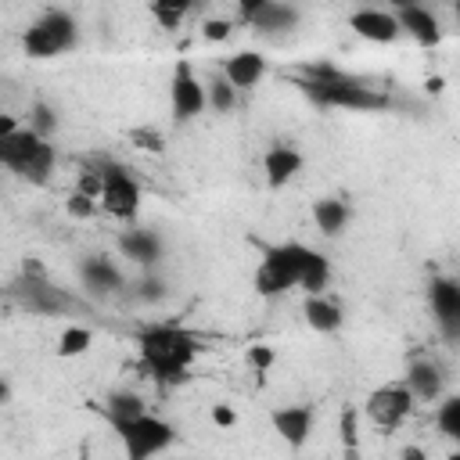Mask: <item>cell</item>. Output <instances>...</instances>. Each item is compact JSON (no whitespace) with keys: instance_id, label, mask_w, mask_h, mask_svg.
Segmentation results:
<instances>
[{"instance_id":"d4e9b609","label":"cell","mask_w":460,"mask_h":460,"mask_svg":"<svg viewBox=\"0 0 460 460\" xmlns=\"http://www.w3.org/2000/svg\"><path fill=\"white\" fill-rule=\"evenodd\" d=\"M90 345H93V331L83 323H68V327H61L54 352H58V359H75V356H86Z\"/></svg>"},{"instance_id":"8992f818","label":"cell","mask_w":460,"mask_h":460,"mask_svg":"<svg viewBox=\"0 0 460 460\" xmlns=\"http://www.w3.org/2000/svg\"><path fill=\"white\" fill-rule=\"evenodd\" d=\"M111 428L119 431L122 449H126L129 460H151V456L165 453L172 446V438H176L172 424L165 417L151 413V410H144V413H137L129 420H115Z\"/></svg>"},{"instance_id":"8fae6325","label":"cell","mask_w":460,"mask_h":460,"mask_svg":"<svg viewBox=\"0 0 460 460\" xmlns=\"http://www.w3.org/2000/svg\"><path fill=\"white\" fill-rule=\"evenodd\" d=\"M428 298H431V313H435L442 334L449 341H456V334H460V284L453 277H431Z\"/></svg>"},{"instance_id":"603a6c76","label":"cell","mask_w":460,"mask_h":460,"mask_svg":"<svg viewBox=\"0 0 460 460\" xmlns=\"http://www.w3.org/2000/svg\"><path fill=\"white\" fill-rule=\"evenodd\" d=\"M327 284H331V259H327L323 252L309 248L305 259H302V266H298V284H295V288H302L305 295H316V291H323Z\"/></svg>"},{"instance_id":"9c48e42d","label":"cell","mask_w":460,"mask_h":460,"mask_svg":"<svg viewBox=\"0 0 460 460\" xmlns=\"http://www.w3.org/2000/svg\"><path fill=\"white\" fill-rule=\"evenodd\" d=\"M169 108H172V119L176 122H190V119H198L208 108L205 83H201V75L194 72L190 61H176V68H172V79H169Z\"/></svg>"},{"instance_id":"b9f144b4","label":"cell","mask_w":460,"mask_h":460,"mask_svg":"<svg viewBox=\"0 0 460 460\" xmlns=\"http://www.w3.org/2000/svg\"><path fill=\"white\" fill-rule=\"evenodd\" d=\"M385 4H388V7H395V11H399V7H410V4H420V0H385Z\"/></svg>"},{"instance_id":"ffe728a7","label":"cell","mask_w":460,"mask_h":460,"mask_svg":"<svg viewBox=\"0 0 460 460\" xmlns=\"http://www.w3.org/2000/svg\"><path fill=\"white\" fill-rule=\"evenodd\" d=\"M302 316H305V323H309L313 331H320V334H334V331L345 323V313H341V305H338L334 298H327L323 291H316V295H305Z\"/></svg>"},{"instance_id":"d590c367","label":"cell","mask_w":460,"mask_h":460,"mask_svg":"<svg viewBox=\"0 0 460 460\" xmlns=\"http://www.w3.org/2000/svg\"><path fill=\"white\" fill-rule=\"evenodd\" d=\"M230 32H234V22L230 18H205L201 22V36L208 43H223V40H230Z\"/></svg>"},{"instance_id":"2e32d148","label":"cell","mask_w":460,"mask_h":460,"mask_svg":"<svg viewBox=\"0 0 460 460\" xmlns=\"http://www.w3.org/2000/svg\"><path fill=\"white\" fill-rule=\"evenodd\" d=\"M119 252H122V259H129V262H137V266L151 270V266L162 259V241H158V234H155V230L129 226V230H122V234H119Z\"/></svg>"},{"instance_id":"4fadbf2b","label":"cell","mask_w":460,"mask_h":460,"mask_svg":"<svg viewBox=\"0 0 460 460\" xmlns=\"http://www.w3.org/2000/svg\"><path fill=\"white\" fill-rule=\"evenodd\" d=\"M349 29L367 40V43H395L402 32H399V22H395V11H381V7H359L349 14Z\"/></svg>"},{"instance_id":"6da1fadb","label":"cell","mask_w":460,"mask_h":460,"mask_svg":"<svg viewBox=\"0 0 460 460\" xmlns=\"http://www.w3.org/2000/svg\"><path fill=\"white\" fill-rule=\"evenodd\" d=\"M140 367L158 385H183L190 377V363L201 352V338L180 323H147L137 331Z\"/></svg>"},{"instance_id":"ba28073f","label":"cell","mask_w":460,"mask_h":460,"mask_svg":"<svg viewBox=\"0 0 460 460\" xmlns=\"http://www.w3.org/2000/svg\"><path fill=\"white\" fill-rule=\"evenodd\" d=\"M413 406H417L413 392H410L402 381H392V385H381V388H374V392L367 395L363 417H367L370 424L392 431V428H399V424L413 413Z\"/></svg>"},{"instance_id":"7bdbcfd3","label":"cell","mask_w":460,"mask_h":460,"mask_svg":"<svg viewBox=\"0 0 460 460\" xmlns=\"http://www.w3.org/2000/svg\"><path fill=\"white\" fill-rule=\"evenodd\" d=\"M428 90H431V93H438V90H442V79H438V75H435V79H428Z\"/></svg>"},{"instance_id":"ac0fdd59","label":"cell","mask_w":460,"mask_h":460,"mask_svg":"<svg viewBox=\"0 0 460 460\" xmlns=\"http://www.w3.org/2000/svg\"><path fill=\"white\" fill-rule=\"evenodd\" d=\"M402 385L413 392V399H420V402H435V399L442 395V370H438L435 359L417 356V359H410V367H406V381H402Z\"/></svg>"},{"instance_id":"52a82bcc","label":"cell","mask_w":460,"mask_h":460,"mask_svg":"<svg viewBox=\"0 0 460 460\" xmlns=\"http://www.w3.org/2000/svg\"><path fill=\"white\" fill-rule=\"evenodd\" d=\"M93 165L101 169V198H97L101 212H108L119 223H133L144 201L137 176L119 162H93Z\"/></svg>"},{"instance_id":"f1b7e54d","label":"cell","mask_w":460,"mask_h":460,"mask_svg":"<svg viewBox=\"0 0 460 460\" xmlns=\"http://www.w3.org/2000/svg\"><path fill=\"white\" fill-rule=\"evenodd\" d=\"M435 424L446 438H460V395H446L435 410Z\"/></svg>"},{"instance_id":"f546056e","label":"cell","mask_w":460,"mask_h":460,"mask_svg":"<svg viewBox=\"0 0 460 460\" xmlns=\"http://www.w3.org/2000/svg\"><path fill=\"white\" fill-rule=\"evenodd\" d=\"M129 144L140 147V151H147V155H162L165 151V137L155 126H133L129 129Z\"/></svg>"},{"instance_id":"5b68a950","label":"cell","mask_w":460,"mask_h":460,"mask_svg":"<svg viewBox=\"0 0 460 460\" xmlns=\"http://www.w3.org/2000/svg\"><path fill=\"white\" fill-rule=\"evenodd\" d=\"M79 40V25L75 18L65 11V7H47L25 32H22V50L29 58H58V54H68Z\"/></svg>"},{"instance_id":"3957f363","label":"cell","mask_w":460,"mask_h":460,"mask_svg":"<svg viewBox=\"0 0 460 460\" xmlns=\"http://www.w3.org/2000/svg\"><path fill=\"white\" fill-rule=\"evenodd\" d=\"M54 144L40 133H32L29 126H18L14 133L0 137V169L14 172L18 180H29L36 187L50 183V172H54Z\"/></svg>"},{"instance_id":"9a60e30c","label":"cell","mask_w":460,"mask_h":460,"mask_svg":"<svg viewBox=\"0 0 460 460\" xmlns=\"http://www.w3.org/2000/svg\"><path fill=\"white\" fill-rule=\"evenodd\" d=\"M395 22H399V32L410 36L413 43H420V47H438L442 43V25H438V18L424 4L399 7L395 11Z\"/></svg>"},{"instance_id":"74e56055","label":"cell","mask_w":460,"mask_h":460,"mask_svg":"<svg viewBox=\"0 0 460 460\" xmlns=\"http://www.w3.org/2000/svg\"><path fill=\"white\" fill-rule=\"evenodd\" d=\"M270 0H237V18L241 22H252V14L259 11V7H266Z\"/></svg>"},{"instance_id":"30bf717a","label":"cell","mask_w":460,"mask_h":460,"mask_svg":"<svg viewBox=\"0 0 460 460\" xmlns=\"http://www.w3.org/2000/svg\"><path fill=\"white\" fill-rule=\"evenodd\" d=\"M14 298L29 313H40V316H61L72 305L68 295L61 288H54L47 273H22L18 284H14Z\"/></svg>"},{"instance_id":"8d00e7d4","label":"cell","mask_w":460,"mask_h":460,"mask_svg":"<svg viewBox=\"0 0 460 460\" xmlns=\"http://www.w3.org/2000/svg\"><path fill=\"white\" fill-rule=\"evenodd\" d=\"M208 420H212L216 428L230 431V428L237 424V410H234L230 402H212V410H208Z\"/></svg>"},{"instance_id":"d6986e66","label":"cell","mask_w":460,"mask_h":460,"mask_svg":"<svg viewBox=\"0 0 460 460\" xmlns=\"http://www.w3.org/2000/svg\"><path fill=\"white\" fill-rule=\"evenodd\" d=\"M79 277H83L86 291H93V295H108V291H119V288H122V273H119V266H115L108 255H90V259H83Z\"/></svg>"},{"instance_id":"83f0119b","label":"cell","mask_w":460,"mask_h":460,"mask_svg":"<svg viewBox=\"0 0 460 460\" xmlns=\"http://www.w3.org/2000/svg\"><path fill=\"white\" fill-rule=\"evenodd\" d=\"M32 133H40V137H54L58 133V126H61V119H58V108L54 104H47V101H32V108H29V122H25Z\"/></svg>"},{"instance_id":"484cf974","label":"cell","mask_w":460,"mask_h":460,"mask_svg":"<svg viewBox=\"0 0 460 460\" xmlns=\"http://www.w3.org/2000/svg\"><path fill=\"white\" fill-rule=\"evenodd\" d=\"M147 4V11L155 14V22L162 25V29H176L180 22H183V14L198 4V0H144Z\"/></svg>"},{"instance_id":"f35d334b","label":"cell","mask_w":460,"mask_h":460,"mask_svg":"<svg viewBox=\"0 0 460 460\" xmlns=\"http://www.w3.org/2000/svg\"><path fill=\"white\" fill-rule=\"evenodd\" d=\"M22 122H18V115H11V111H0V137H7V133H14Z\"/></svg>"},{"instance_id":"7c38bea8","label":"cell","mask_w":460,"mask_h":460,"mask_svg":"<svg viewBox=\"0 0 460 460\" xmlns=\"http://www.w3.org/2000/svg\"><path fill=\"white\" fill-rule=\"evenodd\" d=\"M313 420H316V410L309 402H298V406H277L270 413V424L277 431V438L288 446V449H302L309 442V431H313Z\"/></svg>"},{"instance_id":"7402d4cb","label":"cell","mask_w":460,"mask_h":460,"mask_svg":"<svg viewBox=\"0 0 460 460\" xmlns=\"http://www.w3.org/2000/svg\"><path fill=\"white\" fill-rule=\"evenodd\" d=\"M248 25H255L259 32H288V29L298 25V7L288 4V0H270L266 7H259L252 14Z\"/></svg>"},{"instance_id":"cb8c5ba5","label":"cell","mask_w":460,"mask_h":460,"mask_svg":"<svg viewBox=\"0 0 460 460\" xmlns=\"http://www.w3.org/2000/svg\"><path fill=\"white\" fill-rule=\"evenodd\" d=\"M144 410H147V402H144V395L133 392V388H115V392L104 395V413H108L111 424H115V420H129V417H137V413H144Z\"/></svg>"},{"instance_id":"7a4b0ae2","label":"cell","mask_w":460,"mask_h":460,"mask_svg":"<svg viewBox=\"0 0 460 460\" xmlns=\"http://www.w3.org/2000/svg\"><path fill=\"white\" fill-rule=\"evenodd\" d=\"M298 90L309 93L313 104L320 108H345V111H385L388 97L345 72H338L334 65H305L298 72Z\"/></svg>"},{"instance_id":"60d3db41","label":"cell","mask_w":460,"mask_h":460,"mask_svg":"<svg viewBox=\"0 0 460 460\" xmlns=\"http://www.w3.org/2000/svg\"><path fill=\"white\" fill-rule=\"evenodd\" d=\"M7 399H11V385H7L4 377H0V410L7 406Z\"/></svg>"},{"instance_id":"1f68e13d","label":"cell","mask_w":460,"mask_h":460,"mask_svg":"<svg viewBox=\"0 0 460 460\" xmlns=\"http://www.w3.org/2000/svg\"><path fill=\"white\" fill-rule=\"evenodd\" d=\"M65 208H68L72 219H90L101 205H97V198H90V194H83V190H72L68 201H65Z\"/></svg>"},{"instance_id":"836d02e7","label":"cell","mask_w":460,"mask_h":460,"mask_svg":"<svg viewBox=\"0 0 460 460\" xmlns=\"http://www.w3.org/2000/svg\"><path fill=\"white\" fill-rule=\"evenodd\" d=\"M75 190H83V194H90V198H101V169H97L93 162L79 169V176H75ZM97 205H101V201H97Z\"/></svg>"},{"instance_id":"5bb4252c","label":"cell","mask_w":460,"mask_h":460,"mask_svg":"<svg viewBox=\"0 0 460 460\" xmlns=\"http://www.w3.org/2000/svg\"><path fill=\"white\" fill-rule=\"evenodd\" d=\"M298 172H302V151L298 147H291V144H270L266 147V155H262V176H266V187L270 190L288 187Z\"/></svg>"},{"instance_id":"44dd1931","label":"cell","mask_w":460,"mask_h":460,"mask_svg":"<svg viewBox=\"0 0 460 460\" xmlns=\"http://www.w3.org/2000/svg\"><path fill=\"white\" fill-rule=\"evenodd\" d=\"M313 223H316V230L323 234V237H338L349 223H352V208H349V201L345 198H316L313 201Z\"/></svg>"},{"instance_id":"e0dca14e","label":"cell","mask_w":460,"mask_h":460,"mask_svg":"<svg viewBox=\"0 0 460 460\" xmlns=\"http://www.w3.org/2000/svg\"><path fill=\"white\" fill-rule=\"evenodd\" d=\"M262 75H266V58L259 50H237L223 61V79L234 90H252Z\"/></svg>"},{"instance_id":"277c9868","label":"cell","mask_w":460,"mask_h":460,"mask_svg":"<svg viewBox=\"0 0 460 460\" xmlns=\"http://www.w3.org/2000/svg\"><path fill=\"white\" fill-rule=\"evenodd\" d=\"M309 244L302 241H280V244H259V270L252 277L255 291L262 298H277V295H288L295 284H298V266L305 259Z\"/></svg>"},{"instance_id":"ab89813d","label":"cell","mask_w":460,"mask_h":460,"mask_svg":"<svg viewBox=\"0 0 460 460\" xmlns=\"http://www.w3.org/2000/svg\"><path fill=\"white\" fill-rule=\"evenodd\" d=\"M402 456H406V460H424V449H417V446H406V449H402Z\"/></svg>"},{"instance_id":"4dcf8cb0","label":"cell","mask_w":460,"mask_h":460,"mask_svg":"<svg viewBox=\"0 0 460 460\" xmlns=\"http://www.w3.org/2000/svg\"><path fill=\"white\" fill-rule=\"evenodd\" d=\"M338 431H341V442L349 453H356V442H359V410L345 406L341 410V420H338Z\"/></svg>"},{"instance_id":"d6a6232c","label":"cell","mask_w":460,"mask_h":460,"mask_svg":"<svg viewBox=\"0 0 460 460\" xmlns=\"http://www.w3.org/2000/svg\"><path fill=\"white\" fill-rule=\"evenodd\" d=\"M273 359H277L273 345H248V352H244V363H248L255 374H266V370L273 367Z\"/></svg>"},{"instance_id":"4316f807","label":"cell","mask_w":460,"mask_h":460,"mask_svg":"<svg viewBox=\"0 0 460 460\" xmlns=\"http://www.w3.org/2000/svg\"><path fill=\"white\" fill-rule=\"evenodd\" d=\"M205 101H208V108H212V111L230 115V111L237 108V90H234L223 75H216V79H208V83H205Z\"/></svg>"},{"instance_id":"e575fe53","label":"cell","mask_w":460,"mask_h":460,"mask_svg":"<svg viewBox=\"0 0 460 460\" xmlns=\"http://www.w3.org/2000/svg\"><path fill=\"white\" fill-rule=\"evenodd\" d=\"M137 298H140V302H162V298H165V284H162V277L144 273V277L137 280Z\"/></svg>"}]
</instances>
